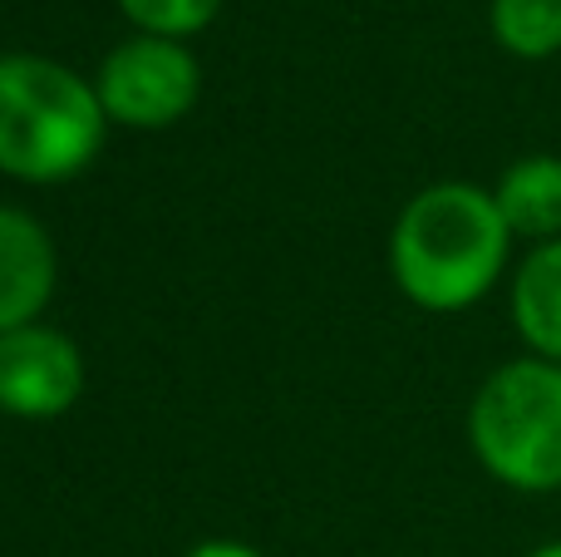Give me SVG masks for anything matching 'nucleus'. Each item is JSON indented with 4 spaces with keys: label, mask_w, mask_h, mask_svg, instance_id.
Segmentation results:
<instances>
[{
    "label": "nucleus",
    "mask_w": 561,
    "mask_h": 557,
    "mask_svg": "<svg viewBox=\"0 0 561 557\" xmlns=\"http://www.w3.org/2000/svg\"><path fill=\"white\" fill-rule=\"evenodd\" d=\"M527 557H561V543H542V548L527 553Z\"/></svg>",
    "instance_id": "f8f14e48"
},
{
    "label": "nucleus",
    "mask_w": 561,
    "mask_h": 557,
    "mask_svg": "<svg viewBox=\"0 0 561 557\" xmlns=\"http://www.w3.org/2000/svg\"><path fill=\"white\" fill-rule=\"evenodd\" d=\"M124 15L134 20L144 35H163V39H183L193 30H203L217 15L222 0H118Z\"/></svg>",
    "instance_id": "9d476101"
},
{
    "label": "nucleus",
    "mask_w": 561,
    "mask_h": 557,
    "mask_svg": "<svg viewBox=\"0 0 561 557\" xmlns=\"http://www.w3.org/2000/svg\"><path fill=\"white\" fill-rule=\"evenodd\" d=\"M468 440L478 464L507 489H561V365L542 355L497 365L473 395Z\"/></svg>",
    "instance_id": "7ed1b4c3"
},
{
    "label": "nucleus",
    "mask_w": 561,
    "mask_h": 557,
    "mask_svg": "<svg viewBox=\"0 0 561 557\" xmlns=\"http://www.w3.org/2000/svg\"><path fill=\"white\" fill-rule=\"evenodd\" d=\"M84 390V361L75 341L49 326H20L0 336V410L20 420H55Z\"/></svg>",
    "instance_id": "39448f33"
},
{
    "label": "nucleus",
    "mask_w": 561,
    "mask_h": 557,
    "mask_svg": "<svg viewBox=\"0 0 561 557\" xmlns=\"http://www.w3.org/2000/svg\"><path fill=\"white\" fill-rule=\"evenodd\" d=\"M55 292V247L30 213L0 207V336L35 326Z\"/></svg>",
    "instance_id": "423d86ee"
},
{
    "label": "nucleus",
    "mask_w": 561,
    "mask_h": 557,
    "mask_svg": "<svg viewBox=\"0 0 561 557\" xmlns=\"http://www.w3.org/2000/svg\"><path fill=\"white\" fill-rule=\"evenodd\" d=\"M513 326L542 361L561 365V237L537 242L513 276Z\"/></svg>",
    "instance_id": "6e6552de"
},
{
    "label": "nucleus",
    "mask_w": 561,
    "mask_h": 557,
    "mask_svg": "<svg viewBox=\"0 0 561 557\" xmlns=\"http://www.w3.org/2000/svg\"><path fill=\"white\" fill-rule=\"evenodd\" d=\"M513 227L497 197L473 183H434L399 213L389 262L404 296L424 311H463L483 302L507 266Z\"/></svg>",
    "instance_id": "f257e3e1"
},
{
    "label": "nucleus",
    "mask_w": 561,
    "mask_h": 557,
    "mask_svg": "<svg viewBox=\"0 0 561 557\" xmlns=\"http://www.w3.org/2000/svg\"><path fill=\"white\" fill-rule=\"evenodd\" d=\"M497 213L513 227V237L533 242H557L561 237V158L527 154L497 178L493 187Z\"/></svg>",
    "instance_id": "0eeeda50"
},
{
    "label": "nucleus",
    "mask_w": 561,
    "mask_h": 557,
    "mask_svg": "<svg viewBox=\"0 0 561 557\" xmlns=\"http://www.w3.org/2000/svg\"><path fill=\"white\" fill-rule=\"evenodd\" d=\"M108 114L99 89L45 55H0V173L59 183L89 168Z\"/></svg>",
    "instance_id": "f03ea898"
},
{
    "label": "nucleus",
    "mask_w": 561,
    "mask_h": 557,
    "mask_svg": "<svg viewBox=\"0 0 561 557\" xmlns=\"http://www.w3.org/2000/svg\"><path fill=\"white\" fill-rule=\"evenodd\" d=\"M187 557H262V553H252L247 543H227V538H217V543H197Z\"/></svg>",
    "instance_id": "9b49d317"
},
{
    "label": "nucleus",
    "mask_w": 561,
    "mask_h": 557,
    "mask_svg": "<svg viewBox=\"0 0 561 557\" xmlns=\"http://www.w3.org/2000/svg\"><path fill=\"white\" fill-rule=\"evenodd\" d=\"M493 39L517 59H547L561 49V0H493Z\"/></svg>",
    "instance_id": "1a4fd4ad"
},
{
    "label": "nucleus",
    "mask_w": 561,
    "mask_h": 557,
    "mask_svg": "<svg viewBox=\"0 0 561 557\" xmlns=\"http://www.w3.org/2000/svg\"><path fill=\"white\" fill-rule=\"evenodd\" d=\"M197 59L163 35H138L99 65V104L124 128H168L197 104Z\"/></svg>",
    "instance_id": "20e7f679"
}]
</instances>
